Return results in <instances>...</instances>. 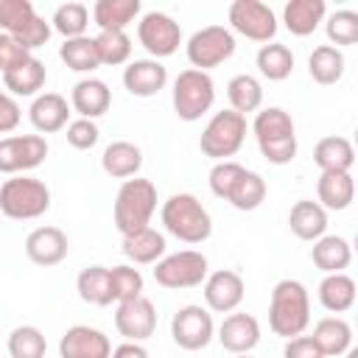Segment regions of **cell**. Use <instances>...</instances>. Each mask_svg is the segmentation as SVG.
I'll return each mask as SVG.
<instances>
[{
    "label": "cell",
    "mask_w": 358,
    "mask_h": 358,
    "mask_svg": "<svg viewBox=\"0 0 358 358\" xmlns=\"http://www.w3.org/2000/svg\"><path fill=\"white\" fill-rule=\"evenodd\" d=\"M154 210H157V185L143 176L123 179V185L115 193V204H112L115 229L123 238L131 232H140L151 227Z\"/></svg>",
    "instance_id": "obj_2"
},
{
    "label": "cell",
    "mask_w": 358,
    "mask_h": 358,
    "mask_svg": "<svg viewBox=\"0 0 358 358\" xmlns=\"http://www.w3.org/2000/svg\"><path fill=\"white\" fill-rule=\"evenodd\" d=\"M48 157V140L42 134H11L0 140V173L17 176L39 168Z\"/></svg>",
    "instance_id": "obj_12"
},
{
    "label": "cell",
    "mask_w": 358,
    "mask_h": 358,
    "mask_svg": "<svg viewBox=\"0 0 358 358\" xmlns=\"http://www.w3.org/2000/svg\"><path fill=\"white\" fill-rule=\"evenodd\" d=\"M64 137H67V143L76 148V151H90L98 140H101V129H98V123L95 120H87V117H76V120H70L67 126H64Z\"/></svg>",
    "instance_id": "obj_47"
},
{
    "label": "cell",
    "mask_w": 358,
    "mask_h": 358,
    "mask_svg": "<svg viewBox=\"0 0 358 358\" xmlns=\"http://www.w3.org/2000/svg\"><path fill=\"white\" fill-rule=\"evenodd\" d=\"M109 291H112V302H126L134 296H143V274L140 268L120 263L109 268Z\"/></svg>",
    "instance_id": "obj_43"
},
{
    "label": "cell",
    "mask_w": 358,
    "mask_h": 358,
    "mask_svg": "<svg viewBox=\"0 0 358 358\" xmlns=\"http://www.w3.org/2000/svg\"><path fill=\"white\" fill-rule=\"evenodd\" d=\"M70 252V241L59 227H36L25 238V255L36 266H59Z\"/></svg>",
    "instance_id": "obj_17"
},
{
    "label": "cell",
    "mask_w": 358,
    "mask_h": 358,
    "mask_svg": "<svg viewBox=\"0 0 358 358\" xmlns=\"http://www.w3.org/2000/svg\"><path fill=\"white\" fill-rule=\"evenodd\" d=\"M101 168L112 179H131L143 168V151H140V145H134L129 140H115L103 148Z\"/></svg>",
    "instance_id": "obj_25"
},
{
    "label": "cell",
    "mask_w": 358,
    "mask_h": 358,
    "mask_svg": "<svg viewBox=\"0 0 358 358\" xmlns=\"http://www.w3.org/2000/svg\"><path fill=\"white\" fill-rule=\"evenodd\" d=\"M282 358H324V355H322V350L316 347V341L310 336H296V338L285 341Z\"/></svg>",
    "instance_id": "obj_50"
},
{
    "label": "cell",
    "mask_w": 358,
    "mask_h": 358,
    "mask_svg": "<svg viewBox=\"0 0 358 358\" xmlns=\"http://www.w3.org/2000/svg\"><path fill=\"white\" fill-rule=\"evenodd\" d=\"M34 14L36 11L31 0H0V34H14Z\"/></svg>",
    "instance_id": "obj_46"
},
{
    "label": "cell",
    "mask_w": 358,
    "mask_h": 358,
    "mask_svg": "<svg viewBox=\"0 0 358 358\" xmlns=\"http://www.w3.org/2000/svg\"><path fill=\"white\" fill-rule=\"evenodd\" d=\"M344 67H347V59H344V53H341L338 48H333V45H319V48H313L310 56H308V73H310V78H313L316 84H322V87H330V84L341 81Z\"/></svg>",
    "instance_id": "obj_33"
},
{
    "label": "cell",
    "mask_w": 358,
    "mask_h": 358,
    "mask_svg": "<svg viewBox=\"0 0 358 358\" xmlns=\"http://www.w3.org/2000/svg\"><path fill=\"white\" fill-rule=\"evenodd\" d=\"M313 162L322 173L327 171H350L352 162H355V148L347 137H338V134H330V137H322L316 145H313Z\"/></svg>",
    "instance_id": "obj_31"
},
{
    "label": "cell",
    "mask_w": 358,
    "mask_h": 358,
    "mask_svg": "<svg viewBox=\"0 0 358 358\" xmlns=\"http://www.w3.org/2000/svg\"><path fill=\"white\" fill-rule=\"evenodd\" d=\"M165 232L182 243H204L213 235V218L207 207L193 193H173L162 201L159 210Z\"/></svg>",
    "instance_id": "obj_3"
},
{
    "label": "cell",
    "mask_w": 358,
    "mask_h": 358,
    "mask_svg": "<svg viewBox=\"0 0 358 358\" xmlns=\"http://www.w3.org/2000/svg\"><path fill=\"white\" fill-rule=\"evenodd\" d=\"M316 199L324 210L341 213L355 199V179L350 171H327L316 182Z\"/></svg>",
    "instance_id": "obj_22"
},
{
    "label": "cell",
    "mask_w": 358,
    "mask_h": 358,
    "mask_svg": "<svg viewBox=\"0 0 358 358\" xmlns=\"http://www.w3.org/2000/svg\"><path fill=\"white\" fill-rule=\"evenodd\" d=\"M168 84V67L157 59H134L123 67V87L129 95L137 98H151L162 92Z\"/></svg>",
    "instance_id": "obj_18"
},
{
    "label": "cell",
    "mask_w": 358,
    "mask_h": 358,
    "mask_svg": "<svg viewBox=\"0 0 358 358\" xmlns=\"http://www.w3.org/2000/svg\"><path fill=\"white\" fill-rule=\"evenodd\" d=\"M140 17V0H98L92 6V22L101 31H126Z\"/></svg>",
    "instance_id": "obj_32"
},
{
    "label": "cell",
    "mask_w": 358,
    "mask_h": 358,
    "mask_svg": "<svg viewBox=\"0 0 358 358\" xmlns=\"http://www.w3.org/2000/svg\"><path fill=\"white\" fill-rule=\"evenodd\" d=\"M235 48V34L227 25H204L185 42V56L193 70L210 73L213 67L229 62Z\"/></svg>",
    "instance_id": "obj_8"
},
{
    "label": "cell",
    "mask_w": 358,
    "mask_h": 358,
    "mask_svg": "<svg viewBox=\"0 0 358 358\" xmlns=\"http://www.w3.org/2000/svg\"><path fill=\"white\" fill-rule=\"evenodd\" d=\"M34 53L31 50H25L14 36H8V34H0V76L6 73V70H11V67H17V64H22L25 59H31Z\"/></svg>",
    "instance_id": "obj_48"
},
{
    "label": "cell",
    "mask_w": 358,
    "mask_h": 358,
    "mask_svg": "<svg viewBox=\"0 0 358 358\" xmlns=\"http://www.w3.org/2000/svg\"><path fill=\"white\" fill-rule=\"evenodd\" d=\"M115 330L126 341H145L157 330V308L148 296H134L126 302H117L115 310Z\"/></svg>",
    "instance_id": "obj_14"
},
{
    "label": "cell",
    "mask_w": 358,
    "mask_h": 358,
    "mask_svg": "<svg viewBox=\"0 0 358 358\" xmlns=\"http://www.w3.org/2000/svg\"><path fill=\"white\" fill-rule=\"evenodd\" d=\"M227 101L232 112L246 117L249 112H257L263 106V84L249 73H238L227 81Z\"/></svg>",
    "instance_id": "obj_34"
},
{
    "label": "cell",
    "mask_w": 358,
    "mask_h": 358,
    "mask_svg": "<svg viewBox=\"0 0 358 358\" xmlns=\"http://www.w3.org/2000/svg\"><path fill=\"white\" fill-rule=\"evenodd\" d=\"M235 358H255V355H249V352H243V355H235Z\"/></svg>",
    "instance_id": "obj_53"
},
{
    "label": "cell",
    "mask_w": 358,
    "mask_h": 358,
    "mask_svg": "<svg viewBox=\"0 0 358 358\" xmlns=\"http://www.w3.org/2000/svg\"><path fill=\"white\" fill-rule=\"evenodd\" d=\"M70 106H73L81 117L95 120V117H101V115L109 112V106H112V90H109V84L101 81V78H92V76H90V78H81V81L73 84Z\"/></svg>",
    "instance_id": "obj_20"
},
{
    "label": "cell",
    "mask_w": 358,
    "mask_h": 358,
    "mask_svg": "<svg viewBox=\"0 0 358 358\" xmlns=\"http://www.w3.org/2000/svg\"><path fill=\"white\" fill-rule=\"evenodd\" d=\"M50 34H53V28H50V22L45 20V17H39V14H34L28 22H22L14 34H8V36H14L25 50H36V48H42V45H48V39H50Z\"/></svg>",
    "instance_id": "obj_45"
},
{
    "label": "cell",
    "mask_w": 358,
    "mask_h": 358,
    "mask_svg": "<svg viewBox=\"0 0 358 358\" xmlns=\"http://www.w3.org/2000/svg\"><path fill=\"white\" fill-rule=\"evenodd\" d=\"M252 131H255L257 145L296 137V131H294V117H291L282 106L257 109V112H255V120H252Z\"/></svg>",
    "instance_id": "obj_30"
},
{
    "label": "cell",
    "mask_w": 358,
    "mask_h": 358,
    "mask_svg": "<svg viewBox=\"0 0 358 358\" xmlns=\"http://www.w3.org/2000/svg\"><path fill=\"white\" fill-rule=\"evenodd\" d=\"M201 288H204V305L213 313H235L246 294V282L235 268L210 271Z\"/></svg>",
    "instance_id": "obj_13"
},
{
    "label": "cell",
    "mask_w": 358,
    "mask_h": 358,
    "mask_svg": "<svg viewBox=\"0 0 358 358\" xmlns=\"http://www.w3.org/2000/svg\"><path fill=\"white\" fill-rule=\"evenodd\" d=\"M229 31L232 34H241L252 42H260V45H268L274 42L277 36V14L271 6L260 3V0H235L229 6Z\"/></svg>",
    "instance_id": "obj_9"
},
{
    "label": "cell",
    "mask_w": 358,
    "mask_h": 358,
    "mask_svg": "<svg viewBox=\"0 0 358 358\" xmlns=\"http://www.w3.org/2000/svg\"><path fill=\"white\" fill-rule=\"evenodd\" d=\"M324 34L333 48L341 50V45H355L358 42V11L352 8H338L330 17H324Z\"/></svg>",
    "instance_id": "obj_42"
},
{
    "label": "cell",
    "mask_w": 358,
    "mask_h": 358,
    "mask_svg": "<svg viewBox=\"0 0 358 358\" xmlns=\"http://www.w3.org/2000/svg\"><path fill=\"white\" fill-rule=\"evenodd\" d=\"M210 274V263L201 252L196 249H179L171 252L165 257H159L154 263V280L162 288L171 291H185V288H196L207 280Z\"/></svg>",
    "instance_id": "obj_7"
},
{
    "label": "cell",
    "mask_w": 358,
    "mask_h": 358,
    "mask_svg": "<svg viewBox=\"0 0 358 358\" xmlns=\"http://www.w3.org/2000/svg\"><path fill=\"white\" fill-rule=\"evenodd\" d=\"M87 25H90V8L84 3H62L50 17V28L64 39L87 36Z\"/></svg>",
    "instance_id": "obj_40"
},
{
    "label": "cell",
    "mask_w": 358,
    "mask_h": 358,
    "mask_svg": "<svg viewBox=\"0 0 358 358\" xmlns=\"http://www.w3.org/2000/svg\"><path fill=\"white\" fill-rule=\"evenodd\" d=\"M215 338L232 355L252 352L260 344V322L252 313H227L224 322L218 324Z\"/></svg>",
    "instance_id": "obj_16"
},
{
    "label": "cell",
    "mask_w": 358,
    "mask_h": 358,
    "mask_svg": "<svg viewBox=\"0 0 358 358\" xmlns=\"http://www.w3.org/2000/svg\"><path fill=\"white\" fill-rule=\"evenodd\" d=\"M76 291L87 305L106 308L112 305V291H109V268L106 266H87L76 277Z\"/></svg>",
    "instance_id": "obj_36"
},
{
    "label": "cell",
    "mask_w": 358,
    "mask_h": 358,
    "mask_svg": "<svg viewBox=\"0 0 358 358\" xmlns=\"http://www.w3.org/2000/svg\"><path fill=\"white\" fill-rule=\"evenodd\" d=\"M137 39L148 50V59H168L182 45L179 22L165 11H145L137 22Z\"/></svg>",
    "instance_id": "obj_10"
},
{
    "label": "cell",
    "mask_w": 358,
    "mask_h": 358,
    "mask_svg": "<svg viewBox=\"0 0 358 358\" xmlns=\"http://www.w3.org/2000/svg\"><path fill=\"white\" fill-rule=\"evenodd\" d=\"M120 249L134 266H154L159 257H165V235L154 227H145L140 232L126 235Z\"/></svg>",
    "instance_id": "obj_28"
},
{
    "label": "cell",
    "mask_w": 358,
    "mask_h": 358,
    "mask_svg": "<svg viewBox=\"0 0 358 358\" xmlns=\"http://www.w3.org/2000/svg\"><path fill=\"white\" fill-rule=\"evenodd\" d=\"M327 17L324 0H288L282 8V25L294 36H310Z\"/></svg>",
    "instance_id": "obj_24"
},
{
    "label": "cell",
    "mask_w": 358,
    "mask_h": 358,
    "mask_svg": "<svg viewBox=\"0 0 358 358\" xmlns=\"http://www.w3.org/2000/svg\"><path fill=\"white\" fill-rule=\"evenodd\" d=\"M255 64H257V73L263 78L285 81L294 73V53L282 42H268V45H260V50L255 56Z\"/></svg>",
    "instance_id": "obj_35"
},
{
    "label": "cell",
    "mask_w": 358,
    "mask_h": 358,
    "mask_svg": "<svg viewBox=\"0 0 358 358\" xmlns=\"http://www.w3.org/2000/svg\"><path fill=\"white\" fill-rule=\"evenodd\" d=\"M45 81H48V70L36 56H31L22 64L3 73V87L14 98H36L39 90L45 87Z\"/></svg>",
    "instance_id": "obj_21"
},
{
    "label": "cell",
    "mask_w": 358,
    "mask_h": 358,
    "mask_svg": "<svg viewBox=\"0 0 358 358\" xmlns=\"http://www.w3.org/2000/svg\"><path fill=\"white\" fill-rule=\"evenodd\" d=\"M109 358H151V352H148L140 341H123V344H117V347L112 350Z\"/></svg>",
    "instance_id": "obj_51"
},
{
    "label": "cell",
    "mask_w": 358,
    "mask_h": 358,
    "mask_svg": "<svg viewBox=\"0 0 358 358\" xmlns=\"http://www.w3.org/2000/svg\"><path fill=\"white\" fill-rule=\"evenodd\" d=\"M22 120V109L14 95L0 90V134H11Z\"/></svg>",
    "instance_id": "obj_49"
},
{
    "label": "cell",
    "mask_w": 358,
    "mask_h": 358,
    "mask_svg": "<svg viewBox=\"0 0 358 358\" xmlns=\"http://www.w3.org/2000/svg\"><path fill=\"white\" fill-rule=\"evenodd\" d=\"M288 227L299 241H319L327 235V210L313 199H299L288 210Z\"/></svg>",
    "instance_id": "obj_23"
},
{
    "label": "cell",
    "mask_w": 358,
    "mask_h": 358,
    "mask_svg": "<svg viewBox=\"0 0 358 358\" xmlns=\"http://www.w3.org/2000/svg\"><path fill=\"white\" fill-rule=\"evenodd\" d=\"M344 358H358V350H355V347H350V350L344 352Z\"/></svg>",
    "instance_id": "obj_52"
},
{
    "label": "cell",
    "mask_w": 358,
    "mask_h": 358,
    "mask_svg": "<svg viewBox=\"0 0 358 358\" xmlns=\"http://www.w3.org/2000/svg\"><path fill=\"white\" fill-rule=\"evenodd\" d=\"M316 296L327 313H344L355 305V280L347 271L324 274L319 288H316Z\"/></svg>",
    "instance_id": "obj_29"
},
{
    "label": "cell",
    "mask_w": 358,
    "mask_h": 358,
    "mask_svg": "<svg viewBox=\"0 0 358 358\" xmlns=\"http://www.w3.org/2000/svg\"><path fill=\"white\" fill-rule=\"evenodd\" d=\"M310 260L324 274H338L352 263V246L341 235H322L310 246Z\"/></svg>",
    "instance_id": "obj_26"
},
{
    "label": "cell",
    "mask_w": 358,
    "mask_h": 358,
    "mask_svg": "<svg viewBox=\"0 0 358 358\" xmlns=\"http://www.w3.org/2000/svg\"><path fill=\"white\" fill-rule=\"evenodd\" d=\"M215 336L213 313L201 305H182L171 319V338L176 347L196 352L204 350Z\"/></svg>",
    "instance_id": "obj_11"
},
{
    "label": "cell",
    "mask_w": 358,
    "mask_h": 358,
    "mask_svg": "<svg viewBox=\"0 0 358 358\" xmlns=\"http://www.w3.org/2000/svg\"><path fill=\"white\" fill-rule=\"evenodd\" d=\"M171 101H173V112H176L179 120H185V123L201 120L215 103V81H213V76L201 73V70H193V67L182 70L173 78Z\"/></svg>",
    "instance_id": "obj_5"
},
{
    "label": "cell",
    "mask_w": 358,
    "mask_h": 358,
    "mask_svg": "<svg viewBox=\"0 0 358 358\" xmlns=\"http://www.w3.org/2000/svg\"><path fill=\"white\" fill-rule=\"evenodd\" d=\"M28 120L36 134H56L70 123V103L59 92H39L28 106Z\"/></svg>",
    "instance_id": "obj_19"
},
{
    "label": "cell",
    "mask_w": 358,
    "mask_h": 358,
    "mask_svg": "<svg viewBox=\"0 0 358 358\" xmlns=\"http://www.w3.org/2000/svg\"><path fill=\"white\" fill-rule=\"evenodd\" d=\"M246 168L241 165V162H235V159H224V162H215L213 168H210V173H207V185H210V193L215 196V199H229V193H232V187H235V182L241 179V173H243Z\"/></svg>",
    "instance_id": "obj_44"
},
{
    "label": "cell",
    "mask_w": 358,
    "mask_h": 358,
    "mask_svg": "<svg viewBox=\"0 0 358 358\" xmlns=\"http://www.w3.org/2000/svg\"><path fill=\"white\" fill-rule=\"evenodd\" d=\"M59 59H62L73 73H92V70L101 67L98 50H95V39H92V36L64 39L62 48H59Z\"/></svg>",
    "instance_id": "obj_38"
},
{
    "label": "cell",
    "mask_w": 358,
    "mask_h": 358,
    "mask_svg": "<svg viewBox=\"0 0 358 358\" xmlns=\"http://www.w3.org/2000/svg\"><path fill=\"white\" fill-rule=\"evenodd\" d=\"M112 341L103 330L90 324H73L59 338V358H109Z\"/></svg>",
    "instance_id": "obj_15"
},
{
    "label": "cell",
    "mask_w": 358,
    "mask_h": 358,
    "mask_svg": "<svg viewBox=\"0 0 358 358\" xmlns=\"http://www.w3.org/2000/svg\"><path fill=\"white\" fill-rule=\"evenodd\" d=\"M95 39V50H98V62L106 67H117V64H129L131 59V36L126 31H98Z\"/></svg>",
    "instance_id": "obj_39"
},
{
    "label": "cell",
    "mask_w": 358,
    "mask_h": 358,
    "mask_svg": "<svg viewBox=\"0 0 358 358\" xmlns=\"http://www.w3.org/2000/svg\"><path fill=\"white\" fill-rule=\"evenodd\" d=\"M310 324V296L299 280H280L268 299V327L280 338H296Z\"/></svg>",
    "instance_id": "obj_1"
},
{
    "label": "cell",
    "mask_w": 358,
    "mask_h": 358,
    "mask_svg": "<svg viewBox=\"0 0 358 358\" xmlns=\"http://www.w3.org/2000/svg\"><path fill=\"white\" fill-rule=\"evenodd\" d=\"M48 338L36 324H20L8 333V355L11 358H45Z\"/></svg>",
    "instance_id": "obj_41"
},
{
    "label": "cell",
    "mask_w": 358,
    "mask_h": 358,
    "mask_svg": "<svg viewBox=\"0 0 358 358\" xmlns=\"http://www.w3.org/2000/svg\"><path fill=\"white\" fill-rule=\"evenodd\" d=\"M50 210V187L28 173H17L0 187V213L11 221H34Z\"/></svg>",
    "instance_id": "obj_4"
},
{
    "label": "cell",
    "mask_w": 358,
    "mask_h": 358,
    "mask_svg": "<svg viewBox=\"0 0 358 358\" xmlns=\"http://www.w3.org/2000/svg\"><path fill=\"white\" fill-rule=\"evenodd\" d=\"M310 338L316 341V347L322 350L324 358H338L352 347V327L341 316H324L316 322Z\"/></svg>",
    "instance_id": "obj_27"
},
{
    "label": "cell",
    "mask_w": 358,
    "mask_h": 358,
    "mask_svg": "<svg viewBox=\"0 0 358 358\" xmlns=\"http://www.w3.org/2000/svg\"><path fill=\"white\" fill-rule=\"evenodd\" d=\"M243 140H246V117L232 109H221L201 129L199 151L215 162H224L241 151Z\"/></svg>",
    "instance_id": "obj_6"
},
{
    "label": "cell",
    "mask_w": 358,
    "mask_h": 358,
    "mask_svg": "<svg viewBox=\"0 0 358 358\" xmlns=\"http://www.w3.org/2000/svg\"><path fill=\"white\" fill-rule=\"evenodd\" d=\"M266 193H268L266 179H263L257 171H243L241 179L235 182V187H232V193H229L227 201H229L235 210H241V213H252V210H257V207L266 201Z\"/></svg>",
    "instance_id": "obj_37"
}]
</instances>
